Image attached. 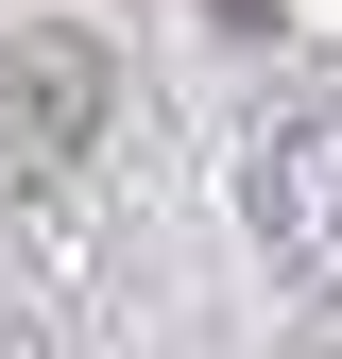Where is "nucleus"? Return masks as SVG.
Returning a JSON list of instances; mask_svg holds the SVG:
<instances>
[{"instance_id": "f03ea898", "label": "nucleus", "mask_w": 342, "mask_h": 359, "mask_svg": "<svg viewBox=\"0 0 342 359\" xmlns=\"http://www.w3.org/2000/svg\"><path fill=\"white\" fill-rule=\"evenodd\" d=\"M240 205H256V257H274V291L342 308V103L274 120V137H256V171H240Z\"/></svg>"}, {"instance_id": "f257e3e1", "label": "nucleus", "mask_w": 342, "mask_h": 359, "mask_svg": "<svg viewBox=\"0 0 342 359\" xmlns=\"http://www.w3.org/2000/svg\"><path fill=\"white\" fill-rule=\"evenodd\" d=\"M103 103H120V52L86 18H18L0 34V189H69L86 137H103Z\"/></svg>"}]
</instances>
